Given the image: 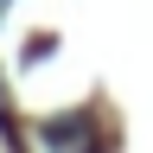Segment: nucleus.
I'll return each instance as SVG.
<instances>
[{
	"instance_id": "1",
	"label": "nucleus",
	"mask_w": 153,
	"mask_h": 153,
	"mask_svg": "<svg viewBox=\"0 0 153 153\" xmlns=\"http://www.w3.org/2000/svg\"><path fill=\"white\" fill-rule=\"evenodd\" d=\"M45 140H51L57 153H96V140H89V115H64V121H51Z\"/></svg>"
}]
</instances>
